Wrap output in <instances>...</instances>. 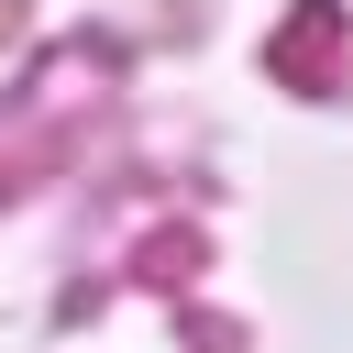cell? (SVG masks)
I'll use <instances>...</instances> for the list:
<instances>
[{"label":"cell","mask_w":353,"mask_h":353,"mask_svg":"<svg viewBox=\"0 0 353 353\" xmlns=\"http://www.w3.org/2000/svg\"><path fill=\"white\" fill-rule=\"evenodd\" d=\"M331 44H342V11H331V0H309V11H298V22H287V33L265 44V55H276V77H298V88H320V66H331Z\"/></svg>","instance_id":"obj_1"}]
</instances>
